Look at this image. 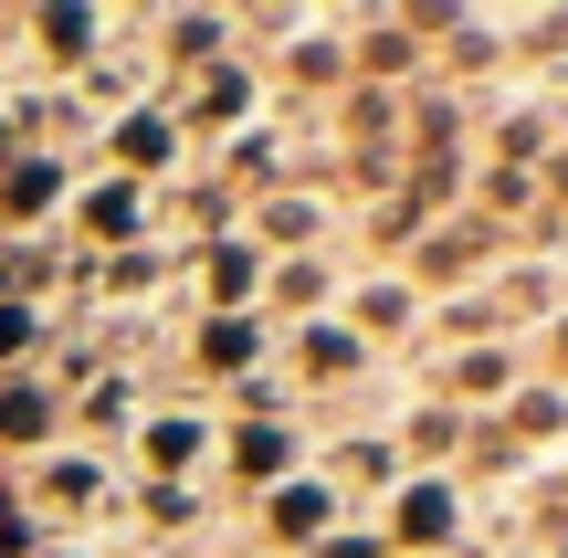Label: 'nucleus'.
I'll return each instance as SVG.
<instances>
[]
</instances>
